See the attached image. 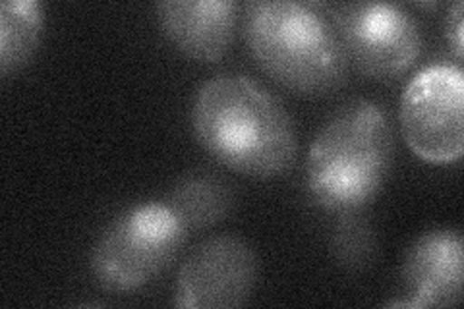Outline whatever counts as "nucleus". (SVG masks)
<instances>
[{"label": "nucleus", "instance_id": "423d86ee", "mask_svg": "<svg viewBox=\"0 0 464 309\" xmlns=\"http://www.w3.org/2000/svg\"><path fill=\"white\" fill-rule=\"evenodd\" d=\"M406 145L431 165H449L464 151V73L460 66L433 64L406 83L401 97Z\"/></svg>", "mask_w": 464, "mask_h": 309}, {"label": "nucleus", "instance_id": "20e7f679", "mask_svg": "<svg viewBox=\"0 0 464 309\" xmlns=\"http://www.w3.org/2000/svg\"><path fill=\"white\" fill-rule=\"evenodd\" d=\"M186 237L165 201L132 205L111 220L93 246L95 283L112 294L143 288L179 256Z\"/></svg>", "mask_w": 464, "mask_h": 309}, {"label": "nucleus", "instance_id": "ddd939ff", "mask_svg": "<svg viewBox=\"0 0 464 309\" xmlns=\"http://www.w3.org/2000/svg\"><path fill=\"white\" fill-rule=\"evenodd\" d=\"M445 39L449 43V49L453 51L455 58L460 63L464 56V5H462V0H457V3L447 12Z\"/></svg>", "mask_w": 464, "mask_h": 309}, {"label": "nucleus", "instance_id": "9d476101", "mask_svg": "<svg viewBox=\"0 0 464 309\" xmlns=\"http://www.w3.org/2000/svg\"><path fill=\"white\" fill-rule=\"evenodd\" d=\"M165 203L177 215L186 234H194L221 223L230 215L235 208V191L221 176L196 170L174 184Z\"/></svg>", "mask_w": 464, "mask_h": 309}, {"label": "nucleus", "instance_id": "f257e3e1", "mask_svg": "<svg viewBox=\"0 0 464 309\" xmlns=\"http://www.w3.org/2000/svg\"><path fill=\"white\" fill-rule=\"evenodd\" d=\"M192 128L217 163L250 179H277L296 159L293 119L267 90L240 73H221L201 83Z\"/></svg>", "mask_w": 464, "mask_h": 309}, {"label": "nucleus", "instance_id": "6e6552de", "mask_svg": "<svg viewBox=\"0 0 464 309\" xmlns=\"http://www.w3.org/2000/svg\"><path fill=\"white\" fill-rule=\"evenodd\" d=\"M402 288L406 298L389 307H453L462 298L464 244L453 228H435L422 234L404 256Z\"/></svg>", "mask_w": 464, "mask_h": 309}, {"label": "nucleus", "instance_id": "39448f33", "mask_svg": "<svg viewBox=\"0 0 464 309\" xmlns=\"http://www.w3.org/2000/svg\"><path fill=\"white\" fill-rule=\"evenodd\" d=\"M343 43L348 66L362 76L393 82L409 72L424 49V35L412 14L391 3L324 5Z\"/></svg>", "mask_w": 464, "mask_h": 309}, {"label": "nucleus", "instance_id": "9b49d317", "mask_svg": "<svg viewBox=\"0 0 464 309\" xmlns=\"http://www.w3.org/2000/svg\"><path fill=\"white\" fill-rule=\"evenodd\" d=\"M43 27V10L35 0H5L0 5V73L8 78L32 61Z\"/></svg>", "mask_w": 464, "mask_h": 309}, {"label": "nucleus", "instance_id": "f8f14e48", "mask_svg": "<svg viewBox=\"0 0 464 309\" xmlns=\"http://www.w3.org/2000/svg\"><path fill=\"white\" fill-rule=\"evenodd\" d=\"M331 252L341 267L362 271L375 259L377 240L368 220L360 213L339 215L331 237Z\"/></svg>", "mask_w": 464, "mask_h": 309}, {"label": "nucleus", "instance_id": "0eeeda50", "mask_svg": "<svg viewBox=\"0 0 464 309\" xmlns=\"http://www.w3.org/2000/svg\"><path fill=\"white\" fill-rule=\"evenodd\" d=\"M259 263L248 242L215 237L196 246L186 257L174 286V307L230 309L250 300Z\"/></svg>", "mask_w": 464, "mask_h": 309}, {"label": "nucleus", "instance_id": "f03ea898", "mask_svg": "<svg viewBox=\"0 0 464 309\" xmlns=\"http://www.w3.org/2000/svg\"><path fill=\"white\" fill-rule=\"evenodd\" d=\"M242 34L256 64L288 92L325 97L346 83L351 66L324 3L254 0Z\"/></svg>", "mask_w": 464, "mask_h": 309}, {"label": "nucleus", "instance_id": "7ed1b4c3", "mask_svg": "<svg viewBox=\"0 0 464 309\" xmlns=\"http://www.w3.org/2000/svg\"><path fill=\"white\" fill-rule=\"evenodd\" d=\"M393 163V128L370 99L343 105L317 131L306 159L312 201L329 213L366 209L380 194Z\"/></svg>", "mask_w": 464, "mask_h": 309}, {"label": "nucleus", "instance_id": "1a4fd4ad", "mask_svg": "<svg viewBox=\"0 0 464 309\" xmlns=\"http://www.w3.org/2000/svg\"><path fill=\"white\" fill-rule=\"evenodd\" d=\"M238 10L235 0H165L157 5V22L184 56L219 63L235 39Z\"/></svg>", "mask_w": 464, "mask_h": 309}]
</instances>
